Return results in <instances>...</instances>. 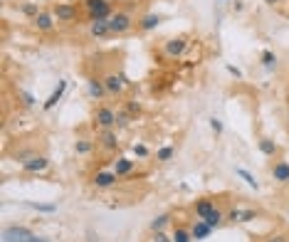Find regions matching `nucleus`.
<instances>
[{"label": "nucleus", "instance_id": "1", "mask_svg": "<svg viewBox=\"0 0 289 242\" xmlns=\"http://www.w3.org/2000/svg\"><path fill=\"white\" fill-rule=\"evenodd\" d=\"M92 126L99 129V131L114 129V126H116V111H114L112 106H106V104L96 106V111H94V116H92Z\"/></svg>", "mask_w": 289, "mask_h": 242}, {"label": "nucleus", "instance_id": "2", "mask_svg": "<svg viewBox=\"0 0 289 242\" xmlns=\"http://www.w3.org/2000/svg\"><path fill=\"white\" fill-rule=\"evenodd\" d=\"M129 84L131 82H129V77L124 72H109L104 77V87H106V94L109 97H121Z\"/></svg>", "mask_w": 289, "mask_h": 242}, {"label": "nucleus", "instance_id": "3", "mask_svg": "<svg viewBox=\"0 0 289 242\" xmlns=\"http://www.w3.org/2000/svg\"><path fill=\"white\" fill-rule=\"evenodd\" d=\"M134 27V15L129 10H116L112 18H109V30H112V37L114 35H124Z\"/></svg>", "mask_w": 289, "mask_h": 242}, {"label": "nucleus", "instance_id": "4", "mask_svg": "<svg viewBox=\"0 0 289 242\" xmlns=\"http://www.w3.org/2000/svg\"><path fill=\"white\" fill-rule=\"evenodd\" d=\"M35 232L25 225H8L3 227V242H32Z\"/></svg>", "mask_w": 289, "mask_h": 242}, {"label": "nucleus", "instance_id": "5", "mask_svg": "<svg viewBox=\"0 0 289 242\" xmlns=\"http://www.w3.org/2000/svg\"><path fill=\"white\" fill-rule=\"evenodd\" d=\"M186 50H188V37L186 35H178V37H171V40H166L163 42V52L168 55V57H183L186 55Z\"/></svg>", "mask_w": 289, "mask_h": 242}, {"label": "nucleus", "instance_id": "6", "mask_svg": "<svg viewBox=\"0 0 289 242\" xmlns=\"http://www.w3.org/2000/svg\"><path fill=\"white\" fill-rule=\"evenodd\" d=\"M50 168V158L47 156H30L27 161H22V171L25 173H30V176H40V173H45Z\"/></svg>", "mask_w": 289, "mask_h": 242}, {"label": "nucleus", "instance_id": "7", "mask_svg": "<svg viewBox=\"0 0 289 242\" xmlns=\"http://www.w3.org/2000/svg\"><path fill=\"white\" fill-rule=\"evenodd\" d=\"M116 181H119V176L112 171V168H104V171H96L94 176H92V185L94 188H99V190H106V188H114L116 185Z\"/></svg>", "mask_w": 289, "mask_h": 242}, {"label": "nucleus", "instance_id": "8", "mask_svg": "<svg viewBox=\"0 0 289 242\" xmlns=\"http://www.w3.org/2000/svg\"><path fill=\"white\" fill-rule=\"evenodd\" d=\"M52 15L59 22H75L77 20V5H72V3H55L52 5Z\"/></svg>", "mask_w": 289, "mask_h": 242}, {"label": "nucleus", "instance_id": "9", "mask_svg": "<svg viewBox=\"0 0 289 242\" xmlns=\"http://www.w3.org/2000/svg\"><path fill=\"white\" fill-rule=\"evenodd\" d=\"M119 134L114 131V129H106V131H101L99 134V146L106 151V153H114V151H119Z\"/></svg>", "mask_w": 289, "mask_h": 242}, {"label": "nucleus", "instance_id": "10", "mask_svg": "<svg viewBox=\"0 0 289 242\" xmlns=\"http://www.w3.org/2000/svg\"><path fill=\"white\" fill-rule=\"evenodd\" d=\"M67 87H69V82H67V79H59V82H57V87L52 89V94L47 97V101L42 104V109H45V111H52V109H55V106L62 101V97H64Z\"/></svg>", "mask_w": 289, "mask_h": 242}, {"label": "nucleus", "instance_id": "11", "mask_svg": "<svg viewBox=\"0 0 289 242\" xmlns=\"http://www.w3.org/2000/svg\"><path fill=\"white\" fill-rule=\"evenodd\" d=\"M134 168H136V161H131L129 156H119V158L114 161V166H112V171H114L119 178L131 176V173H134Z\"/></svg>", "mask_w": 289, "mask_h": 242}, {"label": "nucleus", "instance_id": "12", "mask_svg": "<svg viewBox=\"0 0 289 242\" xmlns=\"http://www.w3.org/2000/svg\"><path fill=\"white\" fill-rule=\"evenodd\" d=\"M161 22H163V15H158V13H146L143 18H138L136 27H138L141 32H154Z\"/></svg>", "mask_w": 289, "mask_h": 242}, {"label": "nucleus", "instance_id": "13", "mask_svg": "<svg viewBox=\"0 0 289 242\" xmlns=\"http://www.w3.org/2000/svg\"><path fill=\"white\" fill-rule=\"evenodd\" d=\"M32 25H35V30H38V32H52L55 30V15H52V10H42L38 18L32 20Z\"/></svg>", "mask_w": 289, "mask_h": 242}, {"label": "nucleus", "instance_id": "14", "mask_svg": "<svg viewBox=\"0 0 289 242\" xmlns=\"http://www.w3.org/2000/svg\"><path fill=\"white\" fill-rule=\"evenodd\" d=\"M87 94L92 97V99H101V97H106V87H104V79H96V77H89L87 79Z\"/></svg>", "mask_w": 289, "mask_h": 242}, {"label": "nucleus", "instance_id": "15", "mask_svg": "<svg viewBox=\"0 0 289 242\" xmlns=\"http://www.w3.org/2000/svg\"><path fill=\"white\" fill-rule=\"evenodd\" d=\"M191 235H193L195 242H203V240H208V237L212 235V227H210L205 220H195L193 227H191Z\"/></svg>", "mask_w": 289, "mask_h": 242}, {"label": "nucleus", "instance_id": "16", "mask_svg": "<svg viewBox=\"0 0 289 242\" xmlns=\"http://www.w3.org/2000/svg\"><path fill=\"white\" fill-rule=\"evenodd\" d=\"M89 35L94 40H101V37H112V30H109V20H96V22H89Z\"/></svg>", "mask_w": 289, "mask_h": 242}, {"label": "nucleus", "instance_id": "17", "mask_svg": "<svg viewBox=\"0 0 289 242\" xmlns=\"http://www.w3.org/2000/svg\"><path fill=\"white\" fill-rule=\"evenodd\" d=\"M272 178H274V183H289V163L287 161H277V163L272 166Z\"/></svg>", "mask_w": 289, "mask_h": 242}, {"label": "nucleus", "instance_id": "18", "mask_svg": "<svg viewBox=\"0 0 289 242\" xmlns=\"http://www.w3.org/2000/svg\"><path fill=\"white\" fill-rule=\"evenodd\" d=\"M257 148H260V153H262V156H267V158H274V156L279 153V146H277L272 139H267V136L257 141Z\"/></svg>", "mask_w": 289, "mask_h": 242}, {"label": "nucleus", "instance_id": "19", "mask_svg": "<svg viewBox=\"0 0 289 242\" xmlns=\"http://www.w3.org/2000/svg\"><path fill=\"white\" fill-rule=\"evenodd\" d=\"M22 205L30 208V210H35V213H47V215L57 213V205H55V203H35V200H25Z\"/></svg>", "mask_w": 289, "mask_h": 242}, {"label": "nucleus", "instance_id": "20", "mask_svg": "<svg viewBox=\"0 0 289 242\" xmlns=\"http://www.w3.org/2000/svg\"><path fill=\"white\" fill-rule=\"evenodd\" d=\"M215 208H218V205H215V200H210V198H203V200H198V203H195V218L198 220H203L210 210H215Z\"/></svg>", "mask_w": 289, "mask_h": 242}, {"label": "nucleus", "instance_id": "21", "mask_svg": "<svg viewBox=\"0 0 289 242\" xmlns=\"http://www.w3.org/2000/svg\"><path fill=\"white\" fill-rule=\"evenodd\" d=\"M20 13H22L25 18L35 20V18H38V15L42 13V8H40L38 0H27V3H22V5H20Z\"/></svg>", "mask_w": 289, "mask_h": 242}, {"label": "nucleus", "instance_id": "22", "mask_svg": "<svg viewBox=\"0 0 289 242\" xmlns=\"http://www.w3.org/2000/svg\"><path fill=\"white\" fill-rule=\"evenodd\" d=\"M203 220H205V222H208V225H210L212 230H218V227H220V225L225 222V213H223L220 208H215V210H210V213H208V215H205Z\"/></svg>", "mask_w": 289, "mask_h": 242}, {"label": "nucleus", "instance_id": "23", "mask_svg": "<svg viewBox=\"0 0 289 242\" xmlns=\"http://www.w3.org/2000/svg\"><path fill=\"white\" fill-rule=\"evenodd\" d=\"M260 64L267 69V72H274L277 69V55L272 50H262L260 52Z\"/></svg>", "mask_w": 289, "mask_h": 242}, {"label": "nucleus", "instance_id": "24", "mask_svg": "<svg viewBox=\"0 0 289 242\" xmlns=\"http://www.w3.org/2000/svg\"><path fill=\"white\" fill-rule=\"evenodd\" d=\"M92 151H94V141H92V139L82 136V139L75 141V153H77V156H89Z\"/></svg>", "mask_w": 289, "mask_h": 242}, {"label": "nucleus", "instance_id": "25", "mask_svg": "<svg viewBox=\"0 0 289 242\" xmlns=\"http://www.w3.org/2000/svg\"><path fill=\"white\" fill-rule=\"evenodd\" d=\"M171 225V213H161V215H156L151 222H149V230L151 232H161L163 227H168Z\"/></svg>", "mask_w": 289, "mask_h": 242}, {"label": "nucleus", "instance_id": "26", "mask_svg": "<svg viewBox=\"0 0 289 242\" xmlns=\"http://www.w3.org/2000/svg\"><path fill=\"white\" fill-rule=\"evenodd\" d=\"M171 240H173V242H193L191 227H183V225L173 227V232H171Z\"/></svg>", "mask_w": 289, "mask_h": 242}, {"label": "nucleus", "instance_id": "27", "mask_svg": "<svg viewBox=\"0 0 289 242\" xmlns=\"http://www.w3.org/2000/svg\"><path fill=\"white\" fill-rule=\"evenodd\" d=\"M235 176H237V178H242V181L252 188V190H260V181H257L255 176H252L247 168H240V166H237V168H235Z\"/></svg>", "mask_w": 289, "mask_h": 242}, {"label": "nucleus", "instance_id": "28", "mask_svg": "<svg viewBox=\"0 0 289 242\" xmlns=\"http://www.w3.org/2000/svg\"><path fill=\"white\" fill-rule=\"evenodd\" d=\"M82 5H84V10H87V15H89V13H99V10H104V8H109L112 0H82Z\"/></svg>", "mask_w": 289, "mask_h": 242}, {"label": "nucleus", "instance_id": "29", "mask_svg": "<svg viewBox=\"0 0 289 242\" xmlns=\"http://www.w3.org/2000/svg\"><path fill=\"white\" fill-rule=\"evenodd\" d=\"M131 121H134V116H131L126 109L116 111V129H129V126H131Z\"/></svg>", "mask_w": 289, "mask_h": 242}, {"label": "nucleus", "instance_id": "30", "mask_svg": "<svg viewBox=\"0 0 289 242\" xmlns=\"http://www.w3.org/2000/svg\"><path fill=\"white\" fill-rule=\"evenodd\" d=\"M18 99L27 106V109H32L35 104H38V99H35V94L32 92H27V89H18Z\"/></svg>", "mask_w": 289, "mask_h": 242}, {"label": "nucleus", "instance_id": "31", "mask_svg": "<svg viewBox=\"0 0 289 242\" xmlns=\"http://www.w3.org/2000/svg\"><path fill=\"white\" fill-rule=\"evenodd\" d=\"M175 156V146H163L156 151V161H161V163H166V161H171Z\"/></svg>", "mask_w": 289, "mask_h": 242}, {"label": "nucleus", "instance_id": "32", "mask_svg": "<svg viewBox=\"0 0 289 242\" xmlns=\"http://www.w3.org/2000/svg\"><path fill=\"white\" fill-rule=\"evenodd\" d=\"M208 126H210V131H212L215 136H220V134L225 131V124H223V119H218V116H210V119H208Z\"/></svg>", "mask_w": 289, "mask_h": 242}, {"label": "nucleus", "instance_id": "33", "mask_svg": "<svg viewBox=\"0 0 289 242\" xmlns=\"http://www.w3.org/2000/svg\"><path fill=\"white\" fill-rule=\"evenodd\" d=\"M131 153H134L136 158H149V156H151L149 146H143V143H134V146H131Z\"/></svg>", "mask_w": 289, "mask_h": 242}, {"label": "nucleus", "instance_id": "34", "mask_svg": "<svg viewBox=\"0 0 289 242\" xmlns=\"http://www.w3.org/2000/svg\"><path fill=\"white\" fill-rule=\"evenodd\" d=\"M257 218H260V213L252 210V208H242V213H240V222H252V220H257Z\"/></svg>", "mask_w": 289, "mask_h": 242}, {"label": "nucleus", "instance_id": "35", "mask_svg": "<svg viewBox=\"0 0 289 242\" xmlns=\"http://www.w3.org/2000/svg\"><path fill=\"white\" fill-rule=\"evenodd\" d=\"M124 109H126V111H129V114H131V116H138V114H141V111H143V109H141V104H138V101H136V99H129V101H126V106H124Z\"/></svg>", "mask_w": 289, "mask_h": 242}, {"label": "nucleus", "instance_id": "36", "mask_svg": "<svg viewBox=\"0 0 289 242\" xmlns=\"http://www.w3.org/2000/svg\"><path fill=\"white\" fill-rule=\"evenodd\" d=\"M240 213H242V208H232V210L225 213V220L228 222H240Z\"/></svg>", "mask_w": 289, "mask_h": 242}, {"label": "nucleus", "instance_id": "37", "mask_svg": "<svg viewBox=\"0 0 289 242\" xmlns=\"http://www.w3.org/2000/svg\"><path fill=\"white\" fill-rule=\"evenodd\" d=\"M225 69H228V74H232L235 79H242L245 74H242V69L240 67H235V64H225Z\"/></svg>", "mask_w": 289, "mask_h": 242}, {"label": "nucleus", "instance_id": "38", "mask_svg": "<svg viewBox=\"0 0 289 242\" xmlns=\"http://www.w3.org/2000/svg\"><path fill=\"white\" fill-rule=\"evenodd\" d=\"M151 242H173V240H171V235H166V232L161 230V232H154V240H151Z\"/></svg>", "mask_w": 289, "mask_h": 242}, {"label": "nucleus", "instance_id": "39", "mask_svg": "<svg viewBox=\"0 0 289 242\" xmlns=\"http://www.w3.org/2000/svg\"><path fill=\"white\" fill-rule=\"evenodd\" d=\"M230 3H232V13L240 15V13L245 10V0H230Z\"/></svg>", "mask_w": 289, "mask_h": 242}, {"label": "nucleus", "instance_id": "40", "mask_svg": "<svg viewBox=\"0 0 289 242\" xmlns=\"http://www.w3.org/2000/svg\"><path fill=\"white\" fill-rule=\"evenodd\" d=\"M32 242H55V240H50V237H40V235H35V237H32Z\"/></svg>", "mask_w": 289, "mask_h": 242}, {"label": "nucleus", "instance_id": "41", "mask_svg": "<svg viewBox=\"0 0 289 242\" xmlns=\"http://www.w3.org/2000/svg\"><path fill=\"white\" fill-rule=\"evenodd\" d=\"M267 242H287V237H284V235H274V237L267 240Z\"/></svg>", "mask_w": 289, "mask_h": 242}, {"label": "nucleus", "instance_id": "42", "mask_svg": "<svg viewBox=\"0 0 289 242\" xmlns=\"http://www.w3.org/2000/svg\"><path fill=\"white\" fill-rule=\"evenodd\" d=\"M262 3H265V5H270V8H274V5H279V3H282V0H262Z\"/></svg>", "mask_w": 289, "mask_h": 242}, {"label": "nucleus", "instance_id": "43", "mask_svg": "<svg viewBox=\"0 0 289 242\" xmlns=\"http://www.w3.org/2000/svg\"><path fill=\"white\" fill-rule=\"evenodd\" d=\"M220 3H230V0H220Z\"/></svg>", "mask_w": 289, "mask_h": 242}, {"label": "nucleus", "instance_id": "44", "mask_svg": "<svg viewBox=\"0 0 289 242\" xmlns=\"http://www.w3.org/2000/svg\"><path fill=\"white\" fill-rule=\"evenodd\" d=\"M38 3H40V0H38Z\"/></svg>", "mask_w": 289, "mask_h": 242}]
</instances>
